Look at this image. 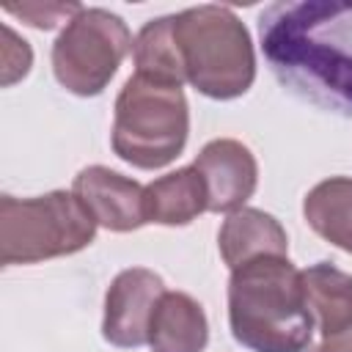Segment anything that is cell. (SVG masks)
I'll use <instances>...</instances> for the list:
<instances>
[{"mask_svg": "<svg viewBox=\"0 0 352 352\" xmlns=\"http://www.w3.org/2000/svg\"><path fill=\"white\" fill-rule=\"evenodd\" d=\"M258 41L270 72L289 94L352 118V3H270L258 14Z\"/></svg>", "mask_w": 352, "mask_h": 352, "instance_id": "obj_1", "label": "cell"}, {"mask_svg": "<svg viewBox=\"0 0 352 352\" xmlns=\"http://www.w3.org/2000/svg\"><path fill=\"white\" fill-rule=\"evenodd\" d=\"M228 327L250 352H305L314 316L302 292V270L289 256H261L231 270Z\"/></svg>", "mask_w": 352, "mask_h": 352, "instance_id": "obj_2", "label": "cell"}, {"mask_svg": "<svg viewBox=\"0 0 352 352\" xmlns=\"http://www.w3.org/2000/svg\"><path fill=\"white\" fill-rule=\"evenodd\" d=\"M173 38L184 82L198 94L228 102L250 91L256 50L250 30L228 6H192L173 14Z\"/></svg>", "mask_w": 352, "mask_h": 352, "instance_id": "obj_3", "label": "cell"}, {"mask_svg": "<svg viewBox=\"0 0 352 352\" xmlns=\"http://www.w3.org/2000/svg\"><path fill=\"white\" fill-rule=\"evenodd\" d=\"M187 135L190 107L182 85L135 72L116 96V157L140 170H160L184 151Z\"/></svg>", "mask_w": 352, "mask_h": 352, "instance_id": "obj_4", "label": "cell"}, {"mask_svg": "<svg viewBox=\"0 0 352 352\" xmlns=\"http://www.w3.org/2000/svg\"><path fill=\"white\" fill-rule=\"evenodd\" d=\"M94 236L96 220L74 192L52 190L36 198H0V258L6 267L80 253Z\"/></svg>", "mask_w": 352, "mask_h": 352, "instance_id": "obj_5", "label": "cell"}, {"mask_svg": "<svg viewBox=\"0 0 352 352\" xmlns=\"http://www.w3.org/2000/svg\"><path fill=\"white\" fill-rule=\"evenodd\" d=\"M132 47V33L118 14L82 6L52 44V74L74 96H99Z\"/></svg>", "mask_w": 352, "mask_h": 352, "instance_id": "obj_6", "label": "cell"}, {"mask_svg": "<svg viewBox=\"0 0 352 352\" xmlns=\"http://www.w3.org/2000/svg\"><path fill=\"white\" fill-rule=\"evenodd\" d=\"M165 292L168 289L154 270H121L104 294L102 338L118 349H138L148 344L151 319Z\"/></svg>", "mask_w": 352, "mask_h": 352, "instance_id": "obj_7", "label": "cell"}, {"mask_svg": "<svg viewBox=\"0 0 352 352\" xmlns=\"http://www.w3.org/2000/svg\"><path fill=\"white\" fill-rule=\"evenodd\" d=\"M192 165L204 179L209 212L231 214L242 209L248 198H253L256 192L258 162L242 140H234V138L209 140L198 151Z\"/></svg>", "mask_w": 352, "mask_h": 352, "instance_id": "obj_8", "label": "cell"}, {"mask_svg": "<svg viewBox=\"0 0 352 352\" xmlns=\"http://www.w3.org/2000/svg\"><path fill=\"white\" fill-rule=\"evenodd\" d=\"M72 192L91 212L96 226L126 234L146 226V187L104 165H88L74 176Z\"/></svg>", "mask_w": 352, "mask_h": 352, "instance_id": "obj_9", "label": "cell"}, {"mask_svg": "<svg viewBox=\"0 0 352 352\" xmlns=\"http://www.w3.org/2000/svg\"><path fill=\"white\" fill-rule=\"evenodd\" d=\"M217 248L223 261L234 270L261 256H289V236L270 212L242 206L223 220Z\"/></svg>", "mask_w": 352, "mask_h": 352, "instance_id": "obj_10", "label": "cell"}, {"mask_svg": "<svg viewBox=\"0 0 352 352\" xmlns=\"http://www.w3.org/2000/svg\"><path fill=\"white\" fill-rule=\"evenodd\" d=\"M209 322L204 305L187 292H165L148 330L151 352H204Z\"/></svg>", "mask_w": 352, "mask_h": 352, "instance_id": "obj_11", "label": "cell"}, {"mask_svg": "<svg viewBox=\"0 0 352 352\" xmlns=\"http://www.w3.org/2000/svg\"><path fill=\"white\" fill-rule=\"evenodd\" d=\"M146 220L157 226H187L209 212V198L195 165L176 168L146 184Z\"/></svg>", "mask_w": 352, "mask_h": 352, "instance_id": "obj_12", "label": "cell"}, {"mask_svg": "<svg viewBox=\"0 0 352 352\" xmlns=\"http://www.w3.org/2000/svg\"><path fill=\"white\" fill-rule=\"evenodd\" d=\"M302 292L311 316L324 338L352 327V275L330 261H316L302 270Z\"/></svg>", "mask_w": 352, "mask_h": 352, "instance_id": "obj_13", "label": "cell"}, {"mask_svg": "<svg viewBox=\"0 0 352 352\" xmlns=\"http://www.w3.org/2000/svg\"><path fill=\"white\" fill-rule=\"evenodd\" d=\"M305 223L330 245L352 256V176H330L302 198Z\"/></svg>", "mask_w": 352, "mask_h": 352, "instance_id": "obj_14", "label": "cell"}, {"mask_svg": "<svg viewBox=\"0 0 352 352\" xmlns=\"http://www.w3.org/2000/svg\"><path fill=\"white\" fill-rule=\"evenodd\" d=\"M132 58H135V72L138 74L168 80V82H176V85L184 82V69H182V60H179L176 38H173V14L148 19L138 30Z\"/></svg>", "mask_w": 352, "mask_h": 352, "instance_id": "obj_15", "label": "cell"}, {"mask_svg": "<svg viewBox=\"0 0 352 352\" xmlns=\"http://www.w3.org/2000/svg\"><path fill=\"white\" fill-rule=\"evenodd\" d=\"M80 11H82L80 3H16V6H6V14L22 19L25 25H30L36 30H52L63 22L69 25Z\"/></svg>", "mask_w": 352, "mask_h": 352, "instance_id": "obj_16", "label": "cell"}, {"mask_svg": "<svg viewBox=\"0 0 352 352\" xmlns=\"http://www.w3.org/2000/svg\"><path fill=\"white\" fill-rule=\"evenodd\" d=\"M0 85L3 88H11L14 82H19L22 77H28L30 66H33V50L30 44L11 28V25H3V50H0Z\"/></svg>", "mask_w": 352, "mask_h": 352, "instance_id": "obj_17", "label": "cell"}, {"mask_svg": "<svg viewBox=\"0 0 352 352\" xmlns=\"http://www.w3.org/2000/svg\"><path fill=\"white\" fill-rule=\"evenodd\" d=\"M308 352H352V327L338 333V336H330V338H322V344L311 346Z\"/></svg>", "mask_w": 352, "mask_h": 352, "instance_id": "obj_18", "label": "cell"}]
</instances>
